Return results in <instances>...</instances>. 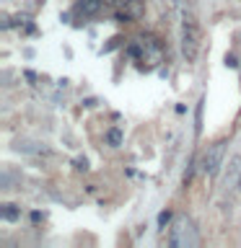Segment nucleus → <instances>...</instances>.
<instances>
[{"instance_id": "1", "label": "nucleus", "mask_w": 241, "mask_h": 248, "mask_svg": "<svg viewBox=\"0 0 241 248\" xmlns=\"http://www.w3.org/2000/svg\"><path fill=\"white\" fill-rule=\"evenodd\" d=\"M169 246L171 248H192V246H197V230H194V222L187 215H176L174 217V222H171Z\"/></svg>"}, {"instance_id": "2", "label": "nucleus", "mask_w": 241, "mask_h": 248, "mask_svg": "<svg viewBox=\"0 0 241 248\" xmlns=\"http://www.w3.org/2000/svg\"><path fill=\"white\" fill-rule=\"evenodd\" d=\"M200 52V29H197V18L192 11H184L182 16V54L187 62H194Z\"/></svg>"}, {"instance_id": "3", "label": "nucleus", "mask_w": 241, "mask_h": 248, "mask_svg": "<svg viewBox=\"0 0 241 248\" xmlns=\"http://www.w3.org/2000/svg\"><path fill=\"white\" fill-rule=\"evenodd\" d=\"M223 155H225V140L210 145L207 150H205V155H202V173L215 176L218 168H221V163H223Z\"/></svg>"}, {"instance_id": "4", "label": "nucleus", "mask_w": 241, "mask_h": 248, "mask_svg": "<svg viewBox=\"0 0 241 248\" xmlns=\"http://www.w3.org/2000/svg\"><path fill=\"white\" fill-rule=\"evenodd\" d=\"M101 5H104V0H81L75 11L81 13L83 18H88V16H96L101 11Z\"/></svg>"}, {"instance_id": "5", "label": "nucleus", "mask_w": 241, "mask_h": 248, "mask_svg": "<svg viewBox=\"0 0 241 248\" xmlns=\"http://www.w3.org/2000/svg\"><path fill=\"white\" fill-rule=\"evenodd\" d=\"M0 217H3L5 222H16L21 217V207L11 204V202H5V204H0Z\"/></svg>"}, {"instance_id": "6", "label": "nucleus", "mask_w": 241, "mask_h": 248, "mask_svg": "<svg viewBox=\"0 0 241 248\" xmlns=\"http://www.w3.org/2000/svg\"><path fill=\"white\" fill-rule=\"evenodd\" d=\"M16 150H21V153H47V147L36 145V142H29V140H18V142H16Z\"/></svg>"}, {"instance_id": "7", "label": "nucleus", "mask_w": 241, "mask_h": 248, "mask_svg": "<svg viewBox=\"0 0 241 248\" xmlns=\"http://www.w3.org/2000/svg\"><path fill=\"white\" fill-rule=\"evenodd\" d=\"M122 11H127L132 16V21H135V18H140V16L145 13V8H143V0H132V3L127 8H122Z\"/></svg>"}, {"instance_id": "8", "label": "nucleus", "mask_w": 241, "mask_h": 248, "mask_svg": "<svg viewBox=\"0 0 241 248\" xmlns=\"http://www.w3.org/2000/svg\"><path fill=\"white\" fill-rule=\"evenodd\" d=\"M106 142L112 145V147H120L122 145V132L120 129H109L106 132Z\"/></svg>"}, {"instance_id": "9", "label": "nucleus", "mask_w": 241, "mask_h": 248, "mask_svg": "<svg viewBox=\"0 0 241 248\" xmlns=\"http://www.w3.org/2000/svg\"><path fill=\"white\" fill-rule=\"evenodd\" d=\"M106 5H112V8H117V11H122V8H127L132 0H104Z\"/></svg>"}, {"instance_id": "10", "label": "nucleus", "mask_w": 241, "mask_h": 248, "mask_svg": "<svg viewBox=\"0 0 241 248\" xmlns=\"http://www.w3.org/2000/svg\"><path fill=\"white\" fill-rule=\"evenodd\" d=\"M169 220H171V212H169V209H166V212H161V215H158V230H163V228H166V225H169Z\"/></svg>"}, {"instance_id": "11", "label": "nucleus", "mask_w": 241, "mask_h": 248, "mask_svg": "<svg viewBox=\"0 0 241 248\" xmlns=\"http://www.w3.org/2000/svg\"><path fill=\"white\" fill-rule=\"evenodd\" d=\"M225 65H228V67H239V57H236V54H225Z\"/></svg>"}, {"instance_id": "12", "label": "nucleus", "mask_w": 241, "mask_h": 248, "mask_svg": "<svg viewBox=\"0 0 241 248\" xmlns=\"http://www.w3.org/2000/svg\"><path fill=\"white\" fill-rule=\"evenodd\" d=\"M75 170H88V160H86V158H78V160H75Z\"/></svg>"}, {"instance_id": "13", "label": "nucleus", "mask_w": 241, "mask_h": 248, "mask_svg": "<svg viewBox=\"0 0 241 248\" xmlns=\"http://www.w3.org/2000/svg\"><path fill=\"white\" fill-rule=\"evenodd\" d=\"M239 186H241V176H239Z\"/></svg>"}]
</instances>
